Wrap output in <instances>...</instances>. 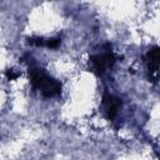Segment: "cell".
I'll return each instance as SVG.
<instances>
[{"instance_id": "cell-1", "label": "cell", "mask_w": 160, "mask_h": 160, "mask_svg": "<svg viewBox=\"0 0 160 160\" xmlns=\"http://www.w3.org/2000/svg\"><path fill=\"white\" fill-rule=\"evenodd\" d=\"M29 78L30 82L36 89L40 91V94L45 98H54L60 95L61 92V84L55 80L54 78L49 76L42 69L30 66L29 68Z\"/></svg>"}, {"instance_id": "cell-2", "label": "cell", "mask_w": 160, "mask_h": 160, "mask_svg": "<svg viewBox=\"0 0 160 160\" xmlns=\"http://www.w3.org/2000/svg\"><path fill=\"white\" fill-rule=\"evenodd\" d=\"M90 62L92 65V69L99 75H101V74L106 72L109 69H111L115 62V56L111 50V45L110 44L102 45L100 51H98L96 54L90 56Z\"/></svg>"}, {"instance_id": "cell-3", "label": "cell", "mask_w": 160, "mask_h": 160, "mask_svg": "<svg viewBox=\"0 0 160 160\" xmlns=\"http://www.w3.org/2000/svg\"><path fill=\"white\" fill-rule=\"evenodd\" d=\"M121 106V100L109 92H104L102 95V101H101V108H102V112L104 115L109 119L112 120L116 115L118 111Z\"/></svg>"}, {"instance_id": "cell-4", "label": "cell", "mask_w": 160, "mask_h": 160, "mask_svg": "<svg viewBox=\"0 0 160 160\" xmlns=\"http://www.w3.org/2000/svg\"><path fill=\"white\" fill-rule=\"evenodd\" d=\"M159 58H160L159 46H154V48H151V49L146 52L145 60H146V65H148V69H149L150 74H154V75L158 74V69H159Z\"/></svg>"}, {"instance_id": "cell-5", "label": "cell", "mask_w": 160, "mask_h": 160, "mask_svg": "<svg viewBox=\"0 0 160 160\" xmlns=\"http://www.w3.org/2000/svg\"><path fill=\"white\" fill-rule=\"evenodd\" d=\"M45 42H46V39L41 36H34V38L28 39V44L34 45V46H45Z\"/></svg>"}, {"instance_id": "cell-6", "label": "cell", "mask_w": 160, "mask_h": 160, "mask_svg": "<svg viewBox=\"0 0 160 160\" xmlns=\"http://www.w3.org/2000/svg\"><path fill=\"white\" fill-rule=\"evenodd\" d=\"M60 44H61V39H60V38H49V39H46L45 48L56 49V48L60 46Z\"/></svg>"}, {"instance_id": "cell-7", "label": "cell", "mask_w": 160, "mask_h": 160, "mask_svg": "<svg viewBox=\"0 0 160 160\" xmlns=\"http://www.w3.org/2000/svg\"><path fill=\"white\" fill-rule=\"evenodd\" d=\"M19 76V72H14V69H8L6 71V78L9 80H15Z\"/></svg>"}]
</instances>
